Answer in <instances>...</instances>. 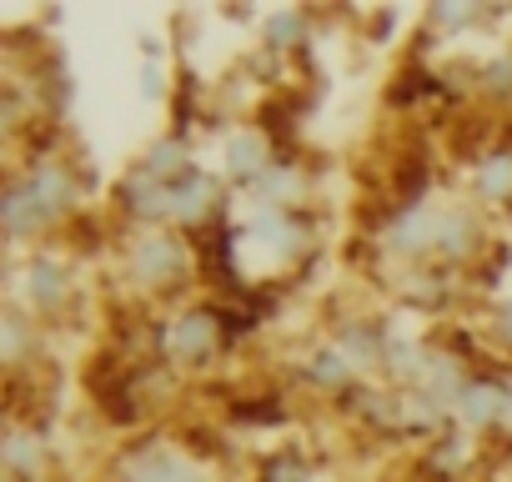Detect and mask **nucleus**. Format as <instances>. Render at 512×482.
<instances>
[{
  "label": "nucleus",
  "instance_id": "obj_1",
  "mask_svg": "<svg viewBox=\"0 0 512 482\" xmlns=\"http://www.w3.org/2000/svg\"><path fill=\"white\" fill-rule=\"evenodd\" d=\"M121 477H126V482H201V467H196L186 452L151 442V447H136V452L121 462Z\"/></svg>",
  "mask_w": 512,
  "mask_h": 482
},
{
  "label": "nucleus",
  "instance_id": "obj_2",
  "mask_svg": "<svg viewBox=\"0 0 512 482\" xmlns=\"http://www.w3.org/2000/svg\"><path fill=\"white\" fill-rule=\"evenodd\" d=\"M131 267H136V277H141L146 287H161V282H176V277L186 272V252H181V241H176V236L151 231L141 247H136Z\"/></svg>",
  "mask_w": 512,
  "mask_h": 482
},
{
  "label": "nucleus",
  "instance_id": "obj_3",
  "mask_svg": "<svg viewBox=\"0 0 512 482\" xmlns=\"http://www.w3.org/2000/svg\"><path fill=\"white\" fill-rule=\"evenodd\" d=\"M21 186H26V196H31V206H36V216H41V221L61 216V211L76 201V181H71V171H66V166H56V161L36 166V171H31V181H21Z\"/></svg>",
  "mask_w": 512,
  "mask_h": 482
},
{
  "label": "nucleus",
  "instance_id": "obj_4",
  "mask_svg": "<svg viewBox=\"0 0 512 482\" xmlns=\"http://www.w3.org/2000/svg\"><path fill=\"white\" fill-rule=\"evenodd\" d=\"M442 221H447V211H432V206H407V211L392 221L387 241H392L397 252H422V247H437Z\"/></svg>",
  "mask_w": 512,
  "mask_h": 482
},
{
  "label": "nucleus",
  "instance_id": "obj_5",
  "mask_svg": "<svg viewBox=\"0 0 512 482\" xmlns=\"http://www.w3.org/2000/svg\"><path fill=\"white\" fill-rule=\"evenodd\" d=\"M226 171H231L236 181H256V186H262V176L272 171V146H267V136L236 131V136L226 141Z\"/></svg>",
  "mask_w": 512,
  "mask_h": 482
},
{
  "label": "nucleus",
  "instance_id": "obj_6",
  "mask_svg": "<svg viewBox=\"0 0 512 482\" xmlns=\"http://www.w3.org/2000/svg\"><path fill=\"white\" fill-rule=\"evenodd\" d=\"M216 181L206 176V171H186L181 181H171V216H181V221H201V216H211V206H216Z\"/></svg>",
  "mask_w": 512,
  "mask_h": 482
},
{
  "label": "nucleus",
  "instance_id": "obj_7",
  "mask_svg": "<svg viewBox=\"0 0 512 482\" xmlns=\"http://www.w3.org/2000/svg\"><path fill=\"white\" fill-rule=\"evenodd\" d=\"M171 352L181 362H206L216 352V317L211 312H186L176 327H171Z\"/></svg>",
  "mask_w": 512,
  "mask_h": 482
},
{
  "label": "nucleus",
  "instance_id": "obj_8",
  "mask_svg": "<svg viewBox=\"0 0 512 482\" xmlns=\"http://www.w3.org/2000/svg\"><path fill=\"white\" fill-rule=\"evenodd\" d=\"M457 412H462L472 427H487V422H497L502 412H512V402H507V387H502V382L482 377V382H467V387H462Z\"/></svg>",
  "mask_w": 512,
  "mask_h": 482
},
{
  "label": "nucleus",
  "instance_id": "obj_9",
  "mask_svg": "<svg viewBox=\"0 0 512 482\" xmlns=\"http://www.w3.org/2000/svg\"><path fill=\"white\" fill-rule=\"evenodd\" d=\"M121 196H126V206H131L136 216H146V221H166V216H171V186L156 181L151 171H136Z\"/></svg>",
  "mask_w": 512,
  "mask_h": 482
},
{
  "label": "nucleus",
  "instance_id": "obj_10",
  "mask_svg": "<svg viewBox=\"0 0 512 482\" xmlns=\"http://www.w3.org/2000/svg\"><path fill=\"white\" fill-rule=\"evenodd\" d=\"M26 287H31V302H36V307H61V302L71 297V277H66V267L51 262V257H36V262H31Z\"/></svg>",
  "mask_w": 512,
  "mask_h": 482
},
{
  "label": "nucleus",
  "instance_id": "obj_11",
  "mask_svg": "<svg viewBox=\"0 0 512 482\" xmlns=\"http://www.w3.org/2000/svg\"><path fill=\"white\" fill-rule=\"evenodd\" d=\"M6 467L16 472V477H41V467H46V447H41V437H31V432H6Z\"/></svg>",
  "mask_w": 512,
  "mask_h": 482
},
{
  "label": "nucleus",
  "instance_id": "obj_12",
  "mask_svg": "<svg viewBox=\"0 0 512 482\" xmlns=\"http://www.w3.org/2000/svg\"><path fill=\"white\" fill-rule=\"evenodd\" d=\"M141 171H151V176H156V181H166V186H171V181H181V176L191 171V166H186V141H176V136L156 141Z\"/></svg>",
  "mask_w": 512,
  "mask_h": 482
},
{
  "label": "nucleus",
  "instance_id": "obj_13",
  "mask_svg": "<svg viewBox=\"0 0 512 482\" xmlns=\"http://www.w3.org/2000/svg\"><path fill=\"white\" fill-rule=\"evenodd\" d=\"M477 191H482L487 201H507V196H512V151L482 156V166H477Z\"/></svg>",
  "mask_w": 512,
  "mask_h": 482
},
{
  "label": "nucleus",
  "instance_id": "obj_14",
  "mask_svg": "<svg viewBox=\"0 0 512 482\" xmlns=\"http://www.w3.org/2000/svg\"><path fill=\"white\" fill-rule=\"evenodd\" d=\"M472 241H477V221H472L467 211H447L442 236H437V252H447V257H467V252H472Z\"/></svg>",
  "mask_w": 512,
  "mask_h": 482
},
{
  "label": "nucleus",
  "instance_id": "obj_15",
  "mask_svg": "<svg viewBox=\"0 0 512 482\" xmlns=\"http://www.w3.org/2000/svg\"><path fill=\"white\" fill-rule=\"evenodd\" d=\"M262 191L272 196V206L292 211V206H297V196H302V176H297L292 166H272V171L262 176Z\"/></svg>",
  "mask_w": 512,
  "mask_h": 482
},
{
  "label": "nucleus",
  "instance_id": "obj_16",
  "mask_svg": "<svg viewBox=\"0 0 512 482\" xmlns=\"http://www.w3.org/2000/svg\"><path fill=\"white\" fill-rule=\"evenodd\" d=\"M352 377V367H347V357L332 347V352H322V357H312V382H322V387H342Z\"/></svg>",
  "mask_w": 512,
  "mask_h": 482
},
{
  "label": "nucleus",
  "instance_id": "obj_17",
  "mask_svg": "<svg viewBox=\"0 0 512 482\" xmlns=\"http://www.w3.org/2000/svg\"><path fill=\"white\" fill-rule=\"evenodd\" d=\"M267 482H312V467L297 452H282V457L267 462Z\"/></svg>",
  "mask_w": 512,
  "mask_h": 482
},
{
  "label": "nucleus",
  "instance_id": "obj_18",
  "mask_svg": "<svg viewBox=\"0 0 512 482\" xmlns=\"http://www.w3.org/2000/svg\"><path fill=\"white\" fill-rule=\"evenodd\" d=\"M487 86H492L497 96H507V91H512V56H502V61H492V66H487Z\"/></svg>",
  "mask_w": 512,
  "mask_h": 482
},
{
  "label": "nucleus",
  "instance_id": "obj_19",
  "mask_svg": "<svg viewBox=\"0 0 512 482\" xmlns=\"http://www.w3.org/2000/svg\"><path fill=\"white\" fill-rule=\"evenodd\" d=\"M297 36H302V16H277V21H272V41H277V46H292Z\"/></svg>",
  "mask_w": 512,
  "mask_h": 482
},
{
  "label": "nucleus",
  "instance_id": "obj_20",
  "mask_svg": "<svg viewBox=\"0 0 512 482\" xmlns=\"http://www.w3.org/2000/svg\"><path fill=\"white\" fill-rule=\"evenodd\" d=\"M472 16H477V6H437V26H447V31L452 26H467Z\"/></svg>",
  "mask_w": 512,
  "mask_h": 482
},
{
  "label": "nucleus",
  "instance_id": "obj_21",
  "mask_svg": "<svg viewBox=\"0 0 512 482\" xmlns=\"http://www.w3.org/2000/svg\"><path fill=\"white\" fill-rule=\"evenodd\" d=\"M141 86H146V96H161V86H166V76L156 71V61H146V71H141Z\"/></svg>",
  "mask_w": 512,
  "mask_h": 482
},
{
  "label": "nucleus",
  "instance_id": "obj_22",
  "mask_svg": "<svg viewBox=\"0 0 512 482\" xmlns=\"http://www.w3.org/2000/svg\"><path fill=\"white\" fill-rule=\"evenodd\" d=\"M497 332H502V342H512V302L497 312Z\"/></svg>",
  "mask_w": 512,
  "mask_h": 482
}]
</instances>
